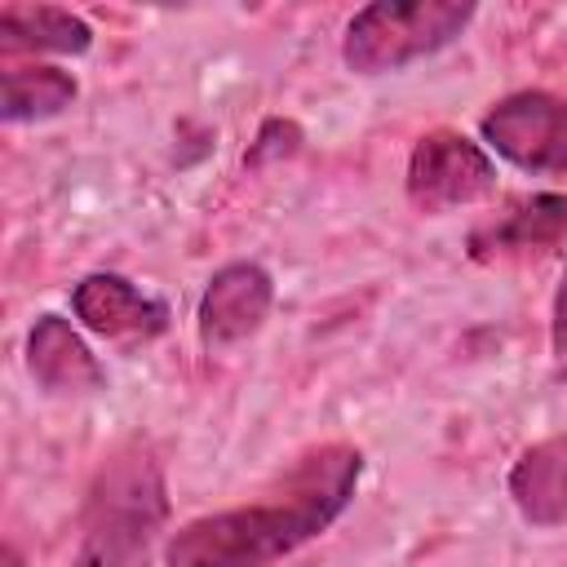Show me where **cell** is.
<instances>
[{"mask_svg": "<svg viewBox=\"0 0 567 567\" xmlns=\"http://www.w3.org/2000/svg\"><path fill=\"white\" fill-rule=\"evenodd\" d=\"M554 350L567 354V279L558 288V297H554Z\"/></svg>", "mask_w": 567, "mask_h": 567, "instance_id": "cell-14", "label": "cell"}, {"mask_svg": "<svg viewBox=\"0 0 567 567\" xmlns=\"http://www.w3.org/2000/svg\"><path fill=\"white\" fill-rule=\"evenodd\" d=\"M75 102V80L62 71V66H4V93H0V115L9 124H22V120H49L58 115L62 106Z\"/></svg>", "mask_w": 567, "mask_h": 567, "instance_id": "cell-12", "label": "cell"}, {"mask_svg": "<svg viewBox=\"0 0 567 567\" xmlns=\"http://www.w3.org/2000/svg\"><path fill=\"white\" fill-rule=\"evenodd\" d=\"M474 18V4H456V0H381V4H363L350 22H346V40H341V58L350 71L359 75H381V71H399L416 58L439 53L443 44H452Z\"/></svg>", "mask_w": 567, "mask_h": 567, "instance_id": "cell-3", "label": "cell"}, {"mask_svg": "<svg viewBox=\"0 0 567 567\" xmlns=\"http://www.w3.org/2000/svg\"><path fill=\"white\" fill-rule=\"evenodd\" d=\"M164 518L168 492L159 461L142 443L115 452L89 492L75 567H151Z\"/></svg>", "mask_w": 567, "mask_h": 567, "instance_id": "cell-2", "label": "cell"}, {"mask_svg": "<svg viewBox=\"0 0 567 567\" xmlns=\"http://www.w3.org/2000/svg\"><path fill=\"white\" fill-rule=\"evenodd\" d=\"M4 567H22V558H18V549H13V545L4 549Z\"/></svg>", "mask_w": 567, "mask_h": 567, "instance_id": "cell-15", "label": "cell"}, {"mask_svg": "<svg viewBox=\"0 0 567 567\" xmlns=\"http://www.w3.org/2000/svg\"><path fill=\"white\" fill-rule=\"evenodd\" d=\"M509 496L527 523L554 527L567 518V434L540 439L509 470Z\"/></svg>", "mask_w": 567, "mask_h": 567, "instance_id": "cell-10", "label": "cell"}, {"mask_svg": "<svg viewBox=\"0 0 567 567\" xmlns=\"http://www.w3.org/2000/svg\"><path fill=\"white\" fill-rule=\"evenodd\" d=\"M93 44V31L80 13L53 9V4H4L0 9V49L4 58L27 53H84Z\"/></svg>", "mask_w": 567, "mask_h": 567, "instance_id": "cell-11", "label": "cell"}, {"mask_svg": "<svg viewBox=\"0 0 567 567\" xmlns=\"http://www.w3.org/2000/svg\"><path fill=\"white\" fill-rule=\"evenodd\" d=\"M71 306L89 332L124 346L155 341L168 328V306L124 275H84L71 292Z\"/></svg>", "mask_w": 567, "mask_h": 567, "instance_id": "cell-6", "label": "cell"}, {"mask_svg": "<svg viewBox=\"0 0 567 567\" xmlns=\"http://www.w3.org/2000/svg\"><path fill=\"white\" fill-rule=\"evenodd\" d=\"M496 190L492 155L456 128H434L412 146L408 159V199L421 213H452Z\"/></svg>", "mask_w": 567, "mask_h": 567, "instance_id": "cell-4", "label": "cell"}, {"mask_svg": "<svg viewBox=\"0 0 567 567\" xmlns=\"http://www.w3.org/2000/svg\"><path fill=\"white\" fill-rule=\"evenodd\" d=\"M297 142H301V128H297L292 120H266L257 146L248 151V164H266L270 155H292Z\"/></svg>", "mask_w": 567, "mask_h": 567, "instance_id": "cell-13", "label": "cell"}, {"mask_svg": "<svg viewBox=\"0 0 567 567\" xmlns=\"http://www.w3.org/2000/svg\"><path fill=\"white\" fill-rule=\"evenodd\" d=\"M27 368L49 394H89L102 385V363L62 315H40L27 337Z\"/></svg>", "mask_w": 567, "mask_h": 567, "instance_id": "cell-9", "label": "cell"}, {"mask_svg": "<svg viewBox=\"0 0 567 567\" xmlns=\"http://www.w3.org/2000/svg\"><path fill=\"white\" fill-rule=\"evenodd\" d=\"M275 301V284L257 261H230L221 266L199 301V337L204 346H235L252 337Z\"/></svg>", "mask_w": 567, "mask_h": 567, "instance_id": "cell-7", "label": "cell"}, {"mask_svg": "<svg viewBox=\"0 0 567 567\" xmlns=\"http://www.w3.org/2000/svg\"><path fill=\"white\" fill-rule=\"evenodd\" d=\"M567 239V195H532L505 208L496 221L470 235V252L478 261H505L527 252H549Z\"/></svg>", "mask_w": 567, "mask_h": 567, "instance_id": "cell-8", "label": "cell"}, {"mask_svg": "<svg viewBox=\"0 0 567 567\" xmlns=\"http://www.w3.org/2000/svg\"><path fill=\"white\" fill-rule=\"evenodd\" d=\"M483 142L523 173H567V97L514 93L483 115Z\"/></svg>", "mask_w": 567, "mask_h": 567, "instance_id": "cell-5", "label": "cell"}, {"mask_svg": "<svg viewBox=\"0 0 567 567\" xmlns=\"http://www.w3.org/2000/svg\"><path fill=\"white\" fill-rule=\"evenodd\" d=\"M363 474V456L350 443H328L266 496L221 514L190 518L164 545L168 567H270L328 532L337 514L354 501Z\"/></svg>", "mask_w": 567, "mask_h": 567, "instance_id": "cell-1", "label": "cell"}]
</instances>
